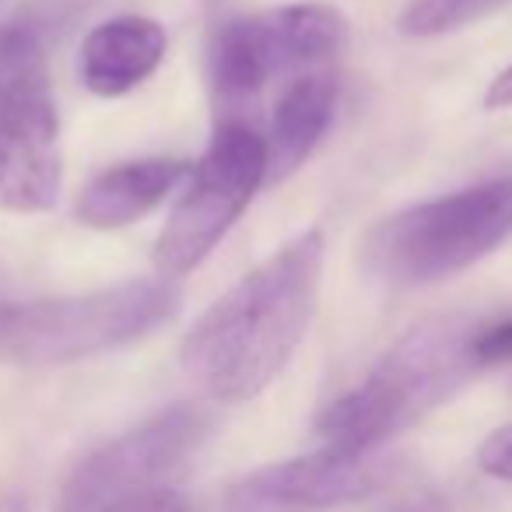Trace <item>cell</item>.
Wrapping results in <instances>:
<instances>
[{
    "mask_svg": "<svg viewBox=\"0 0 512 512\" xmlns=\"http://www.w3.org/2000/svg\"><path fill=\"white\" fill-rule=\"evenodd\" d=\"M323 235L302 232L246 271L183 337L179 365L204 397L246 404L281 376L313 323Z\"/></svg>",
    "mask_w": 512,
    "mask_h": 512,
    "instance_id": "obj_1",
    "label": "cell"
},
{
    "mask_svg": "<svg viewBox=\"0 0 512 512\" xmlns=\"http://www.w3.org/2000/svg\"><path fill=\"white\" fill-rule=\"evenodd\" d=\"M477 320H435L404 334L355 386L323 407L316 435L334 453H379L390 439L453 397L481 369L474 355Z\"/></svg>",
    "mask_w": 512,
    "mask_h": 512,
    "instance_id": "obj_2",
    "label": "cell"
},
{
    "mask_svg": "<svg viewBox=\"0 0 512 512\" xmlns=\"http://www.w3.org/2000/svg\"><path fill=\"white\" fill-rule=\"evenodd\" d=\"M512 235V176H498L383 218L362 242L372 278L397 288L442 281Z\"/></svg>",
    "mask_w": 512,
    "mask_h": 512,
    "instance_id": "obj_3",
    "label": "cell"
},
{
    "mask_svg": "<svg viewBox=\"0 0 512 512\" xmlns=\"http://www.w3.org/2000/svg\"><path fill=\"white\" fill-rule=\"evenodd\" d=\"M176 309L179 288L169 278L0 306V358L18 365L85 362L148 337L169 323Z\"/></svg>",
    "mask_w": 512,
    "mask_h": 512,
    "instance_id": "obj_4",
    "label": "cell"
},
{
    "mask_svg": "<svg viewBox=\"0 0 512 512\" xmlns=\"http://www.w3.org/2000/svg\"><path fill=\"white\" fill-rule=\"evenodd\" d=\"M348 46V22L330 4H288L225 18L211 36V88L218 123H249L274 78L330 67Z\"/></svg>",
    "mask_w": 512,
    "mask_h": 512,
    "instance_id": "obj_5",
    "label": "cell"
},
{
    "mask_svg": "<svg viewBox=\"0 0 512 512\" xmlns=\"http://www.w3.org/2000/svg\"><path fill=\"white\" fill-rule=\"evenodd\" d=\"M64 183L60 120L43 39L32 25L0 29V207L50 211Z\"/></svg>",
    "mask_w": 512,
    "mask_h": 512,
    "instance_id": "obj_6",
    "label": "cell"
},
{
    "mask_svg": "<svg viewBox=\"0 0 512 512\" xmlns=\"http://www.w3.org/2000/svg\"><path fill=\"white\" fill-rule=\"evenodd\" d=\"M211 432V418L193 404H176L120 439L92 449L67 474L57 512H134L172 488Z\"/></svg>",
    "mask_w": 512,
    "mask_h": 512,
    "instance_id": "obj_7",
    "label": "cell"
},
{
    "mask_svg": "<svg viewBox=\"0 0 512 512\" xmlns=\"http://www.w3.org/2000/svg\"><path fill=\"white\" fill-rule=\"evenodd\" d=\"M260 186H267L264 134L246 123H218L211 148L190 172V186L155 242L158 274L172 281L197 271Z\"/></svg>",
    "mask_w": 512,
    "mask_h": 512,
    "instance_id": "obj_8",
    "label": "cell"
},
{
    "mask_svg": "<svg viewBox=\"0 0 512 512\" xmlns=\"http://www.w3.org/2000/svg\"><path fill=\"white\" fill-rule=\"evenodd\" d=\"M393 474L397 460L383 453L320 449L239 477L225 495V512H330L376 495Z\"/></svg>",
    "mask_w": 512,
    "mask_h": 512,
    "instance_id": "obj_9",
    "label": "cell"
},
{
    "mask_svg": "<svg viewBox=\"0 0 512 512\" xmlns=\"http://www.w3.org/2000/svg\"><path fill=\"white\" fill-rule=\"evenodd\" d=\"M337 106V81L330 67L306 71L281 88L274 102L271 127H267V186L285 183L292 172L306 165V158L316 151L323 134L334 123Z\"/></svg>",
    "mask_w": 512,
    "mask_h": 512,
    "instance_id": "obj_10",
    "label": "cell"
},
{
    "mask_svg": "<svg viewBox=\"0 0 512 512\" xmlns=\"http://www.w3.org/2000/svg\"><path fill=\"white\" fill-rule=\"evenodd\" d=\"M165 57V29L155 18L123 15L88 32L81 46V81L102 99L134 92Z\"/></svg>",
    "mask_w": 512,
    "mask_h": 512,
    "instance_id": "obj_11",
    "label": "cell"
},
{
    "mask_svg": "<svg viewBox=\"0 0 512 512\" xmlns=\"http://www.w3.org/2000/svg\"><path fill=\"white\" fill-rule=\"evenodd\" d=\"M190 165L176 158H144V162H123L106 169L81 190L74 204V218L88 228H127L137 218L151 214L183 179Z\"/></svg>",
    "mask_w": 512,
    "mask_h": 512,
    "instance_id": "obj_12",
    "label": "cell"
},
{
    "mask_svg": "<svg viewBox=\"0 0 512 512\" xmlns=\"http://www.w3.org/2000/svg\"><path fill=\"white\" fill-rule=\"evenodd\" d=\"M498 4L505 0H411V8L400 15V32L414 39L442 36L491 15Z\"/></svg>",
    "mask_w": 512,
    "mask_h": 512,
    "instance_id": "obj_13",
    "label": "cell"
},
{
    "mask_svg": "<svg viewBox=\"0 0 512 512\" xmlns=\"http://www.w3.org/2000/svg\"><path fill=\"white\" fill-rule=\"evenodd\" d=\"M477 467L495 481L512 484V425H502L481 442L477 449Z\"/></svg>",
    "mask_w": 512,
    "mask_h": 512,
    "instance_id": "obj_14",
    "label": "cell"
},
{
    "mask_svg": "<svg viewBox=\"0 0 512 512\" xmlns=\"http://www.w3.org/2000/svg\"><path fill=\"white\" fill-rule=\"evenodd\" d=\"M484 106H488V109H505V106H512V64L505 67V71L498 74L495 81H491L488 95H484Z\"/></svg>",
    "mask_w": 512,
    "mask_h": 512,
    "instance_id": "obj_15",
    "label": "cell"
},
{
    "mask_svg": "<svg viewBox=\"0 0 512 512\" xmlns=\"http://www.w3.org/2000/svg\"><path fill=\"white\" fill-rule=\"evenodd\" d=\"M134 512H190V505H186V498L179 495L176 488H169V491H162V495L151 498V502H144L141 509H134Z\"/></svg>",
    "mask_w": 512,
    "mask_h": 512,
    "instance_id": "obj_16",
    "label": "cell"
},
{
    "mask_svg": "<svg viewBox=\"0 0 512 512\" xmlns=\"http://www.w3.org/2000/svg\"><path fill=\"white\" fill-rule=\"evenodd\" d=\"M393 512H435V505H428V502H414V505H404V509H393Z\"/></svg>",
    "mask_w": 512,
    "mask_h": 512,
    "instance_id": "obj_17",
    "label": "cell"
}]
</instances>
